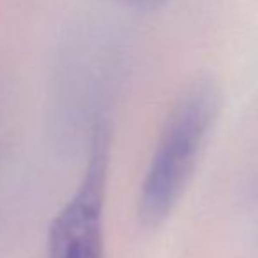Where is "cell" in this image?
Segmentation results:
<instances>
[{"label":"cell","mask_w":258,"mask_h":258,"mask_svg":"<svg viewBox=\"0 0 258 258\" xmlns=\"http://www.w3.org/2000/svg\"><path fill=\"white\" fill-rule=\"evenodd\" d=\"M220 107L213 81L191 83L172 105L151 156L139 197V218L158 227L186 191Z\"/></svg>","instance_id":"1"},{"label":"cell","mask_w":258,"mask_h":258,"mask_svg":"<svg viewBox=\"0 0 258 258\" xmlns=\"http://www.w3.org/2000/svg\"><path fill=\"white\" fill-rule=\"evenodd\" d=\"M111 162V126L97 119L85 174L49 225L48 258H105L104 206Z\"/></svg>","instance_id":"2"},{"label":"cell","mask_w":258,"mask_h":258,"mask_svg":"<svg viewBox=\"0 0 258 258\" xmlns=\"http://www.w3.org/2000/svg\"><path fill=\"white\" fill-rule=\"evenodd\" d=\"M125 6L132 7V9H141V11H153L158 9L163 4V0H119Z\"/></svg>","instance_id":"3"}]
</instances>
